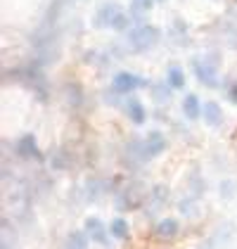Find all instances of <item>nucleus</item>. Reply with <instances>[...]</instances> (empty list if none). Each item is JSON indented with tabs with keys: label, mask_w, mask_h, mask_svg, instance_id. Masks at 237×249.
I'll list each match as a JSON object with an SVG mask.
<instances>
[{
	"label": "nucleus",
	"mask_w": 237,
	"mask_h": 249,
	"mask_svg": "<svg viewBox=\"0 0 237 249\" xmlns=\"http://www.w3.org/2000/svg\"><path fill=\"white\" fill-rule=\"evenodd\" d=\"M159 38H161V31L157 26H152V24H138V26H133L128 31V43L133 45L135 53H145V50L154 48Z\"/></svg>",
	"instance_id": "f257e3e1"
},
{
	"label": "nucleus",
	"mask_w": 237,
	"mask_h": 249,
	"mask_svg": "<svg viewBox=\"0 0 237 249\" xmlns=\"http://www.w3.org/2000/svg\"><path fill=\"white\" fill-rule=\"evenodd\" d=\"M95 24H98L100 29H114V31H123V29H128V15L114 5V2H109V5H102L98 10V17H95Z\"/></svg>",
	"instance_id": "f03ea898"
},
{
	"label": "nucleus",
	"mask_w": 237,
	"mask_h": 249,
	"mask_svg": "<svg viewBox=\"0 0 237 249\" xmlns=\"http://www.w3.org/2000/svg\"><path fill=\"white\" fill-rule=\"evenodd\" d=\"M145 86H147V81L138 76V74H131V71H118L114 81H112L114 93H121V95H128V93H133L138 88H145Z\"/></svg>",
	"instance_id": "7ed1b4c3"
},
{
	"label": "nucleus",
	"mask_w": 237,
	"mask_h": 249,
	"mask_svg": "<svg viewBox=\"0 0 237 249\" xmlns=\"http://www.w3.org/2000/svg\"><path fill=\"white\" fill-rule=\"evenodd\" d=\"M192 69H195V74L197 78L204 83V86H209V88H216L218 86V76H216V64L214 62H209V59L204 57H195L192 59Z\"/></svg>",
	"instance_id": "20e7f679"
},
{
	"label": "nucleus",
	"mask_w": 237,
	"mask_h": 249,
	"mask_svg": "<svg viewBox=\"0 0 237 249\" xmlns=\"http://www.w3.org/2000/svg\"><path fill=\"white\" fill-rule=\"evenodd\" d=\"M166 150V135L159 131H150L142 140V159H154Z\"/></svg>",
	"instance_id": "39448f33"
},
{
	"label": "nucleus",
	"mask_w": 237,
	"mask_h": 249,
	"mask_svg": "<svg viewBox=\"0 0 237 249\" xmlns=\"http://www.w3.org/2000/svg\"><path fill=\"white\" fill-rule=\"evenodd\" d=\"M85 232L90 235V240H93V242H98V245H102V247H107V245H109V235H112V230L107 228L100 218H95V216L85 218Z\"/></svg>",
	"instance_id": "423d86ee"
},
{
	"label": "nucleus",
	"mask_w": 237,
	"mask_h": 249,
	"mask_svg": "<svg viewBox=\"0 0 237 249\" xmlns=\"http://www.w3.org/2000/svg\"><path fill=\"white\" fill-rule=\"evenodd\" d=\"M17 154H19V157H24V159H36V161H40V159H43V152L38 150L36 138H34L31 133L21 135L19 140H17Z\"/></svg>",
	"instance_id": "0eeeda50"
},
{
	"label": "nucleus",
	"mask_w": 237,
	"mask_h": 249,
	"mask_svg": "<svg viewBox=\"0 0 237 249\" xmlns=\"http://www.w3.org/2000/svg\"><path fill=\"white\" fill-rule=\"evenodd\" d=\"M202 119H204V124L211 126V128L220 126V121H223V109H220V105L214 102V100L202 102Z\"/></svg>",
	"instance_id": "6e6552de"
},
{
	"label": "nucleus",
	"mask_w": 237,
	"mask_h": 249,
	"mask_svg": "<svg viewBox=\"0 0 237 249\" xmlns=\"http://www.w3.org/2000/svg\"><path fill=\"white\" fill-rule=\"evenodd\" d=\"M123 112L128 114V119L133 121V124H142L145 119H147V112H145V105L140 102L138 97H128L126 100V105H123Z\"/></svg>",
	"instance_id": "1a4fd4ad"
},
{
	"label": "nucleus",
	"mask_w": 237,
	"mask_h": 249,
	"mask_svg": "<svg viewBox=\"0 0 237 249\" xmlns=\"http://www.w3.org/2000/svg\"><path fill=\"white\" fill-rule=\"evenodd\" d=\"M178 230H180V226H178L176 218L166 216V218H161V221L157 223L154 235H157V237H161V240H173V237L178 235Z\"/></svg>",
	"instance_id": "9d476101"
},
{
	"label": "nucleus",
	"mask_w": 237,
	"mask_h": 249,
	"mask_svg": "<svg viewBox=\"0 0 237 249\" xmlns=\"http://www.w3.org/2000/svg\"><path fill=\"white\" fill-rule=\"evenodd\" d=\"M183 114L187 116L190 121H197L202 116V102H199V97L195 93H187L183 97Z\"/></svg>",
	"instance_id": "9b49d317"
},
{
	"label": "nucleus",
	"mask_w": 237,
	"mask_h": 249,
	"mask_svg": "<svg viewBox=\"0 0 237 249\" xmlns=\"http://www.w3.org/2000/svg\"><path fill=\"white\" fill-rule=\"evenodd\" d=\"M166 83H169L173 90L183 88V86H185V71H183L178 64H171L169 71H166Z\"/></svg>",
	"instance_id": "f8f14e48"
},
{
	"label": "nucleus",
	"mask_w": 237,
	"mask_h": 249,
	"mask_svg": "<svg viewBox=\"0 0 237 249\" xmlns=\"http://www.w3.org/2000/svg\"><path fill=\"white\" fill-rule=\"evenodd\" d=\"M109 230H112V235L118 237V240H128V221H126V218L117 216V218L109 223Z\"/></svg>",
	"instance_id": "ddd939ff"
},
{
	"label": "nucleus",
	"mask_w": 237,
	"mask_h": 249,
	"mask_svg": "<svg viewBox=\"0 0 237 249\" xmlns=\"http://www.w3.org/2000/svg\"><path fill=\"white\" fill-rule=\"evenodd\" d=\"M88 242H90V235H88V232L74 230V232L69 235V240H67V247H88Z\"/></svg>",
	"instance_id": "4468645a"
},
{
	"label": "nucleus",
	"mask_w": 237,
	"mask_h": 249,
	"mask_svg": "<svg viewBox=\"0 0 237 249\" xmlns=\"http://www.w3.org/2000/svg\"><path fill=\"white\" fill-rule=\"evenodd\" d=\"M131 7H133V15H145L154 7V0H133Z\"/></svg>",
	"instance_id": "2eb2a0df"
},
{
	"label": "nucleus",
	"mask_w": 237,
	"mask_h": 249,
	"mask_svg": "<svg viewBox=\"0 0 237 249\" xmlns=\"http://www.w3.org/2000/svg\"><path fill=\"white\" fill-rule=\"evenodd\" d=\"M152 95L157 97L159 102H166L169 95H171V86H169V88H166V83H164V86H152Z\"/></svg>",
	"instance_id": "dca6fc26"
},
{
	"label": "nucleus",
	"mask_w": 237,
	"mask_h": 249,
	"mask_svg": "<svg viewBox=\"0 0 237 249\" xmlns=\"http://www.w3.org/2000/svg\"><path fill=\"white\" fill-rule=\"evenodd\" d=\"M230 100L237 105V86H233V88H230Z\"/></svg>",
	"instance_id": "f3484780"
}]
</instances>
